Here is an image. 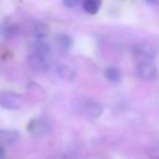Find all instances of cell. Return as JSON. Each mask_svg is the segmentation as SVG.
<instances>
[{
    "mask_svg": "<svg viewBox=\"0 0 159 159\" xmlns=\"http://www.w3.org/2000/svg\"><path fill=\"white\" fill-rule=\"evenodd\" d=\"M132 53L137 63H145L154 61L158 53V49L150 43H141L132 47Z\"/></svg>",
    "mask_w": 159,
    "mask_h": 159,
    "instance_id": "obj_1",
    "label": "cell"
},
{
    "mask_svg": "<svg viewBox=\"0 0 159 159\" xmlns=\"http://www.w3.org/2000/svg\"><path fill=\"white\" fill-rule=\"evenodd\" d=\"M24 105V99L21 95L13 92H6L0 95V106L8 110H18Z\"/></svg>",
    "mask_w": 159,
    "mask_h": 159,
    "instance_id": "obj_2",
    "label": "cell"
},
{
    "mask_svg": "<svg viewBox=\"0 0 159 159\" xmlns=\"http://www.w3.org/2000/svg\"><path fill=\"white\" fill-rule=\"evenodd\" d=\"M79 109L87 118H98L104 111V107L94 99H83L80 102Z\"/></svg>",
    "mask_w": 159,
    "mask_h": 159,
    "instance_id": "obj_3",
    "label": "cell"
},
{
    "mask_svg": "<svg viewBox=\"0 0 159 159\" xmlns=\"http://www.w3.org/2000/svg\"><path fill=\"white\" fill-rule=\"evenodd\" d=\"M27 130L31 134L34 135H45L51 131L50 121L44 119V118H36L31 120L27 125Z\"/></svg>",
    "mask_w": 159,
    "mask_h": 159,
    "instance_id": "obj_4",
    "label": "cell"
},
{
    "mask_svg": "<svg viewBox=\"0 0 159 159\" xmlns=\"http://www.w3.org/2000/svg\"><path fill=\"white\" fill-rule=\"evenodd\" d=\"M136 73L143 80H152L157 76V66L154 64V62L137 63Z\"/></svg>",
    "mask_w": 159,
    "mask_h": 159,
    "instance_id": "obj_5",
    "label": "cell"
},
{
    "mask_svg": "<svg viewBox=\"0 0 159 159\" xmlns=\"http://www.w3.org/2000/svg\"><path fill=\"white\" fill-rule=\"evenodd\" d=\"M20 139V133L16 130H8L1 129L0 130V143L3 145H11Z\"/></svg>",
    "mask_w": 159,
    "mask_h": 159,
    "instance_id": "obj_6",
    "label": "cell"
},
{
    "mask_svg": "<svg viewBox=\"0 0 159 159\" xmlns=\"http://www.w3.org/2000/svg\"><path fill=\"white\" fill-rule=\"evenodd\" d=\"M55 40H56V44L59 47V49L63 51V52L69 51L71 49V47L73 46V38L71 37L69 34H66V33L57 34Z\"/></svg>",
    "mask_w": 159,
    "mask_h": 159,
    "instance_id": "obj_7",
    "label": "cell"
},
{
    "mask_svg": "<svg viewBox=\"0 0 159 159\" xmlns=\"http://www.w3.org/2000/svg\"><path fill=\"white\" fill-rule=\"evenodd\" d=\"M51 52V47L45 39H36L35 42V55H38L40 57L47 59Z\"/></svg>",
    "mask_w": 159,
    "mask_h": 159,
    "instance_id": "obj_8",
    "label": "cell"
},
{
    "mask_svg": "<svg viewBox=\"0 0 159 159\" xmlns=\"http://www.w3.org/2000/svg\"><path fill=\"white\" fill-rule=\"evenodd\" d=\"M105 76L108 81L112 83H119L122 79V73L118 66H107L106 70H105Z\"/></svg>",
    "mask_w": 159,
    "mask_h": 159,
    "instance_id": "obj_9",
    "label": "cell"
},
{
    "mask_svg": "<svg viewBox=\"0 0 159 159\" xmlns=\"http://www.w3.org/2000/svg\"><path fill=\"white\" fill-rule=\"evenodd\" d=\"M49 26L43 21H37L34 24V34L36 36V39H45L47 35H49Z\"/></svg>",
    "mask_w": 159,
    "mask_h": 159,
    "instance_id": "obj_10",
    "label": "cell"
},
{
    "mask_svg": "<svg viewBox=\"0 0 159 159\" xmlns=\"http://www.w3.org/2000/svg\"><path fill=\"white\" fill-rule=\"evenodd\" d=\"M57 73L59 75V77H61L63 81H66V82H72V81H74L75 76H76L74 70L68 66H57Z\"/></svg>",
    "mask_w": 159,
    "mask_h": 159,
    "instance_id": "obj_11",
    "label": "cell"
},
{
    "mask_svg": "<svg viewBox=\"0 0 159 159\" xmlns=\"http://www.w3.org/2000/svg\"><path fill=\"white\" fill-rule=\"evenodd\" d=\"M30 64L33 69H36L38 71H45L48 69V63L47 59L40 57L38 55H33L30 58Z\"/></svg>",
    "mask_w": 159,
    "mask_h": 159,
    "instance_id": "obj_12",
    "label": "cell"
},
{
    "mask_svg": "<svg viewBox=\"0 0 159 159\" xmlns=\"http://www.w3.org/2000/svg\"><path fill=\"white\" fill-rule=\"evenodd\" d=\"M102 2L99 0H86L83 2V9L89 14H96L100 9Z\"/></svg>",
    "mask_w": 159,
    "mask_h": 159,
    "instance_id": "obj_13",
    "label": "cell"
},
{
    "mask_svg": "<svg viewBox=\"0 0 159 159\" xmlns=\"http://www.w3.org/2000/svg\"><path fill=\"white\" fill-rule=\"evenodd\" d=\"M148 157L149 159H159V147L150 148L148 150Z\"/></svg>",
    "mask_w": 159,
    "mask_h": 159,
    "instance_id": "obj_14",
    "label": "cell"
},
{
    "mask_svg": "<svg viewBox=\"0 0 159 159\" xmlns=\"http://www.w3.org/2000/svg\"><path fill=\"white\" fill-rule=\"evenodd\" d=\"M64 5L69 8H73V7H75V6L79 5V2H77V1H64Z\"/></svg>",
    "mask_w": 159,
    "mask_h": 159,
    "instance_id": "obj_15",
    "label": "cell"
}]
</instances>
